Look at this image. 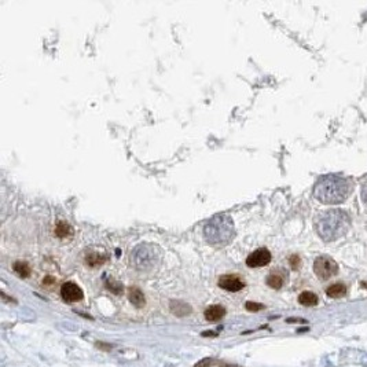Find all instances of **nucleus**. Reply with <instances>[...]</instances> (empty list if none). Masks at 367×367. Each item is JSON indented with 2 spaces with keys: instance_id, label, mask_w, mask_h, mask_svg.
I'll use <instances>...</instances> for the list:
<instances>
[{
  "instance_id": "f257e3e1",
  "label": "nucleus",
  "mask_w": 367,
  "mask_h": 367,
  "mask_svg": "<svg viewBox=\"0 0 367 367\" xmlns=\"http://www.w3.org/2000/svg\"><path fill=\"white\" fill-rule=\"evenodd\" d=\"M351 190V182L347 178L338 175H326L316 182L313 187V196L322 203L337 205L343 203L349 197Z\"/></svg>"
},
{
  "instance_id": "f03ea898",
  "label": "nucleus",
  "mask_w": 367,
  "mask_h": 367,
  "mask_svg": "<svg viewBox=\"0 0 367 367\" xmlns=\"http://www.w3.org/2000/svg\"><path fill=\"white\" fill-rule=\"evenodd\" d=\"M351 226V218L341 209H329L316 216L315 230L325 242H334Z\"/></svg>"
},
{
  "instance_id": "7ed1b4c3",
  "label": "nucleus",
  "mask_w": 367,
  "mask_h": 367,
  "mask_svg": "<svg viewBox=\"0 0 367 367\" xmlns=\"http://www.w3.org/2000/svg\"><path fill=\"white\" fill-rule=\"evenodd\" d=\"M203 237L206 242L213 246H226L235 237L233 219L226 215L212 218L203 228Z\"/></svg>"
},
{
  "instance_id": "20e7f679",
  "label": "nucleus",
  "mask_w": 367,
  "mask_h": 367,
  "mask_svg": "<svg viewBox=\"0 0 367 367\" xmlns=\"http://www.w3.org/2000/svg\"><path fill=\"white\" fill-rule=\"evenodd\" d=\"M131 260H133V266L139 270H147L150 267H153L158 260V252L148 243H142L139 246H136L135 250L131 255Z\"/></svg>"
},
{
  "instance_id": "39448f33",
  "label": "nucleus",
  "mask_w": 367,
  "mask_h": 367,
  "mask_svg": "<svg viewBox=\"0 0 367 367\" xmlns=\"http://www.w3.org/2000/svg\"><path fill=\"white\" fill-rule=\"evenodd\" d=\"M313 273L316 274L319 279L326 281L338 273V266L333 258L328 256H319L313 263Z\"/></svg>"
},
{
  "instance_id": "423d86ee",
  "label": "nucleus",
  "mask_w": 367,
  "mask_h": 367,
  "mask_svg": "<svg viewBox=\"0 0 367 367\" xmlns=\"http://www.w3.org/2000/svg\"><path fill=\"white\" fill-rule=\"evenodd\" d=\"M271 261V253L266 248H260L256 249L253 253H250L246 258V266L250 268H258V267H264L270 264Z\"/></svg>"
},
{
  "instance_id": "0eeeda50",
  "label": "nucleus",
  "mask_w": 367,
  "mask_h": 367,
  "mask_svg": "<svg viewBox=\"0 0 367 367\" xmlns=\"http://www.w3.org/2000/svg\"><path fill=\"white\" fill-rule=\"evenodd\" d=\"M61 296L68 303H77V301L83 300L84 293H83L81 288L76 285L74 282H66L61 288Z\"/></svg>"
},
{
  "instance_id": "6e6552de",
  "label": "nucleus",
  "mask_w": 367,
  "mask_h": 367,
  "mask_svg": "<svg viewBox=\"0 0 367 367\" xmlns=\"http://www.w3.org/2000/svg\"><path fill=\"white\" fill-rule=\"evenodd\" d=\"M221 289L227 290V292H239L245 288V282L237 276V275H231V274H226V275H221L219 278V282H218Z\"/></svg>"
},
{
  "instance_id": "1a4fd4ad",
  "label": "nucleus",
  "mask_w": 367,
  "mask_h": 367,
  "mask_svg": "<svg viewBox=\"0 0 367 367\" xmlns=\"http://www.w3.org/2000/svg\"><path fill=\"white\" fill-rule=\"evenodd\" d=\"M128 298H129L131 304L133 307H136V308H143L146 305V298H145L143 292L141 289H138V288H135V286L128 289Z\"/></svg>"
},
{
  "instance_id": "9d476101",
  "label": "nucleus",
  "mask_w": 367,
  "mask_h": 367,
  "mask_svg": "<svg viewBox=\"0 0 367 367\" xmlns=\"http://www.w3.org/2000/svg\"><path fill=\"white\" fill-rule=\"evenodd\" d=\"M205 319L209 320V322H216V320H220L224 315H226V308L223 305H211L205 310Z\"/></svg>"
},
{
  "instance_id": "9b49d317",
  "label": "nucleus",
  "mask_w": 367,
  "mask_h": 367,
  "mask_svg": "<svg viewBox=\"0 0 367 367\" xmlns=\"http://www.w3.org/2000/svg\"><path fill=\"white\" fill-rule=\"evenodd\" d=\"M169 308H171L172 313L176 315V316H187V315H190L191 311H193L191 307H190L187 303L180 301V300H172Z\"/></svg>"
},
{
  "instance_id": "f8f14e48",
  "label": "nucleus",
  "mask_w": 367,
  "mask_h": 367,
  "mask_svg": "<svg viewBox=\"0 0 367 367\" xmlns=\"http://www.w3.org/2000/svg\"><path fill=\"white\" fill-rule=\"evenodd\" d=\"M266 282L271 289H281L283 283H285V276L279 271H273L267 276Z\"/></svg>"
},
{
  "instance_id": "ddd939ff",
  "label": "nucleus",
  "mask_w": 367,
  "mask_h": 367,
  "mask_svg": "<svg viewBox=\"0 0 367 367\" xmlns=\"http://www.w3.org/2000/svg\"><path fill=\"white\" fill-rule=\"evenodd\" d=\"M298 303L305 307H313L318 304V296L312 292H303L298 296Z\"/></svg>"
},
{
  "instance_id": "4468645a",
  "label": "nucleus",
  "mask_w": 367,
  "mask_h": 367,
  "mask_svg": "<svg viewBox=\"0 0 367 367\" xmlns=\"http://www.w3.org/2000/svg\"><path fill=\"white\" fill-rule=\"evenodd\" d=\"M345 293H347V288H345V285H343V283H334V285L329 286L328 289H326V294L329 297H331V298L344 297Z\"/></svg>"
},
{
  "instance_id": "2eb2a0df",
  "label": "nucleus",
  "mask_w": 367,
  "mask_h": 367,
  "mask_svg": "<svg viewBox=\"0 0 367 367\" xmlns=\"http://www.w3.org/2000/svg\"><path fill=\"white\" fill-rule=\"evenodd\" d=\"M55 234L59 238H66V237H71L73 234V228H72L68 223L65 221H59L56 227H55Z\"/></svg>"
},
{
  "instance_id": "dca6fc26",
  "label": "nucleus",
  "mask_w": 367,
  "mask_h": 367,
  "mask_svg": "<svg viewBox=\"0 0 367 367\" xmlns=\"http://www.w3.org/2000/svg\"><path fill=\"white\" fill-rule=\"evenodd\" d=\"M13 268L18 274V276H21V278H28L31 275V267L25 261H16Z\"/></svg>"
},
{
  "instance_id": "f3484780",
  "label": "nucleus",
  "mask_w": 367,
  "mask_h": 367,
  "mask_svg": "<svg viewBox=\"0 0 367 367\" xmlns=\"http://www.w3.org/2000/svg\"><path fill=\"white\" fill-rule=\"evenodd\" d=\"M105 260H106V257L102 256V255H98V253H88L86 257L87 264L91 267L102 266L105 263Z\"/></svg>"
},
{
  "instance_id": "a211bd4d",
  "label": "nucleus",
  "mask_w": 367,
  "mask_h": 367,
  "mask_svg": "<svg viewBox=\"0 0 367 367\" xmlns=\"http://www.w3.org/2000/svg\"><path fill=\"white\" fill-rule=\"evenodd\" d=\"M106 288H108L110 292L116 293V294H121V293H123V285H121V283H118V282L113 281V279L106 281Z\"/></svg>"
},
{
  "instance_id": "6ab92c4d",
  "label": "nucleus",
  "mask_w": 367,
  "mask_h": 367,
  "mask_svg": "<svg viewBox=\"0 0 367 367\" xmlns=\"http://www.w3.org/2000/svg\"><path fill=\"white\" fill-rule=\"evenodd\" d=\"M245 308L250 311V312H257V311H261L264 308V305L260 304V303H253V301H248L245 304Z\"/></svg>"
},
{
  "instance_id": "aec40b11",
  "label": "nucleus",
  "mask_w": 367,
  "mask_h": 367,
  "mask_svg": "<svg viewBox=\"0 0 367 367\" xmlns=\"http://www.w3.org/2000/svg\"><path fill=\"white\" fill-rule=\"evenodd\" d=\"M215 362H216V360L213 359V358H205V359L197 362L196 365H194V367H212L215 365Z\"/></svg>"
},
{
  "instance_id": "412c9836",
  "label": "nucleus",
  "mask_w": 367,
  "mask_h": 367,
  "mask_svg": "<svg viewBox=\"0 0 367 367\" xmlns=\"http://www.w3.org/2000/svg\"><path fill=\"white\" fill-rule=\"evenodd\" d=\"M289 263L293 270H298L300 266H301V258H300V256H297V255H292L289 257Z\"/></svg>"
},
{
  "instance_id": "4be33fe9",
  "label": "nucleus",
  "mask_w": 367,
  "mask_h": 367,
  "mask_svg": "<svg viewBox=\"0 0 367 367\" xmlns=\"http://www.w3.org/2000/svg\"><path fill=\"white\" fill-rule=\"evenodd\" d=\"M362 198H363V202L367 205V180L362 184Z\"/></svg>"
},
{
  "instance_id": "5701e85b",
  "label": "nucleus",
  "mask_w": 367,
  "mask_h": 367,
  "mask_svg": "<svg viewBox=\"0 0 367 367\" xmlns=\"http://www.w3.org/2000/svg\"><path fill=\"white\" fill-rule=\"evenodd\" d=\"M96 347L105 349V351H110L111 349V345H106V343H96Z\"/></svg>"
},
{
  "instance_id": "b1692460",
  "label": "nucleus",
  "mask_w": 367,
  "mask_h": 367,
  "mask_svg": "<svg viewBox=\"0 0 367 367\" xmlns=\"http://www.w3.org/2000/svg\"><path fill=\"white\" fill-rule=\"evenodd\" d=\"M294 322H298V323H305L304 319H293V318L288 319V323H294Z\"/></svg>"
},
{
  "instance_id": "393cba45",
  "label": "nucleus",
  "mask_w": 367,
  "mask_h": 367,
  "mask_svg": "<svg viewBox=\"0 0 367 367\" xmlns=\"http://www.w3.org/2000/svg\"><path fill=\"white\" fill-rule=\"evenodd\" d=\"M202 336H203V337H208V336L216 337V336H218V334H216V333H213V331H203V333H202Z\"/></svg>"
},
{
  "instance_id": "a878e982",
  "label": "nucleus",
  "mask_w": 367,
  "mask_h": 367,
  "mask_svg": "<svg viewBox=\"0 0 367 367\" xmlns=\"http://www.w3.org/2000/svg\"><path fill=\"white\" fill-rule=\"evenodd\" d=\"M220 367H241V366H238V365H223V366H220Z\"/></svg>"
}]
</instances>
